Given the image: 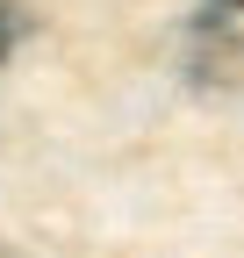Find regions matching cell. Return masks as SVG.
<instances>
[{
  "mask_svg": "<svg viewBox=\"0 0 244 258\" xmlns=\"http://www.w3.org/2000/svg\"><path fill=\"white\" fill-rule=\"evenodd\" d=\"M179 72L194 86H237L244 79V36L230 22H216V15L187 22V36H179Z\"/></svg>",
  "mask_w": 244,
  "mask_h": 258,
  "instance_id": "cell-1",
  "label": "cell"
},
{
  "mask_svg": "<svg viewBox=\"0 0 244 258\" xmlns=\"http://www.w3.org/2000/svg\"><path fill=\"white\" fill-rule=\"evenodd\" d=\"M22 36H29V15H22V8H8V0H0V64L15 57V43H22Z\"/></svg>",
  "mask_w": 244,
  "mask_h": 258,
  "instance_id": "cell-2",
  "label": "cell"
},
{
  "mask_svg": "<svg viewBox=\"0 0 244 258\" xmlns=\"http://www.w3.org/2000/svg\"><path fill=\"white\" fill-rule=\"evenodd\" d=\"M216 8H244V0H216Z\"/></svg>",
  "mask_w": 244,
  "mask_h": 258,
  "instance_id": "cell-3",
  "label": "cell"
},
{
  "mask_svg": "<svg viewBox=\"0 0 244 258\" xmlns=\"http://www.w3.org/2000/svg\"><path fill=\"white\" fill-rule=\"evenodd\" d=\"M0 258H8V251H0Z\"/></svg>",
  "mask_w": 244,
  "mask_h": 258,
  "instance_id": "cell-4",
  "label": "cell"
}]
</instances>
